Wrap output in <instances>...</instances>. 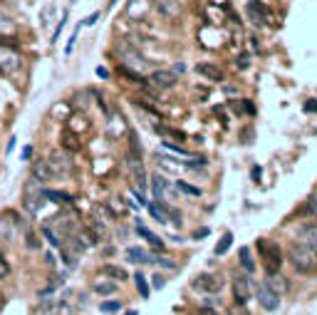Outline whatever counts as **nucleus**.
I'll return each instance as SVG.
<instances>
[{
  "label": "nucleus",
  "mask_w": 317,
  "mask_h": 315,
  "mask_svg": "<svg viewBox=\"0 0 317 315\" xmlns=\"http://www.w3.org/2000/svg\"><path fill=\"white\" fill-rule=\"evenodd\" d=\"M288 260H290V266H292L300 276H310V273H315V271H317V253L310 248V246H305L302 241L290 243Z\"/></svg>",
  "instance_id": "obj_1"
},
{
  "label": "nucleus",
  "mask_w": 317,
  "mask_h": 315,
  "mask_svg": "<svg viewBox=\"0 0 317 315\" xmlns=\"http://www.w3.org/2000/svg\"><path fill=\"white\" fill-rule=\"evenodd\" d=\"M258 251H260V258H263V266H265V273H268V276L280 273L283 260H285V258H283V251H280V246H278V243H270V241H265V238H260Z\"/></svg>",
  "instance_id": "obj_2"
},
{
  "label": "nucleus",
  "mask_w": 317,
  "mask_h": 315,
  "mask_svg": "<svg viewBox=\"0 0 317 315\" xmlns=\"http://www.w3.org/2000/svg\"><path fill=\"white\" fill-rule=\"evenodd\" d=\"M116 52H119V58H121V65L129 67V70H146V67H149V60H146L137 47H132L129 42H119V45H116Z\"/></svg>",
  "instance_id": "obj_3"
},
{
  "label": "nucleus",
  "mask_w": 317,
  "mask_h": 315,
  "mask_svg": "<svg viewBox=\"0 0 317 315\" xmlns=\"http://www.w3.org/2000/svg\"><path fill=\"white\" fill-rule=\"evenodd\" d=\"M256 298H258L260 308L268 310V313H275V310L280 308V293H275L268 283H260V286L256 288Z\"/></svg>",
  "instance_id": "obj_4"
},
{
  "label": "nucleus",
  "mask_w": 317,
  "mask_h": 315,
  "mask_svg": "<svg viewBox=\"0 0 317 315\" xmlns=\"http://www.w3.org/2000/svg\"><path fill=\"white\" fill-rule=\"evenodd\" d=\"M47 164H50V169H52V174H55V179L62 176V174H70L72 169H75L70 154H65V151H55V154L47 159Z\"/></svg>",
  "instance_id": "obj_5"
},
{
  "label": "nucleus",
  "mask_w": 317,
  "mask_h": 315,
  "mask_svg": "<svg viewBox=\"0 0 317 315\" xmlns=\"http://www.w3.org/2000/svg\"><path fill=\"white\" fill-rule=\"evenodd\" d=\"M221 286H223V281L216 278V276H211V273H201V276H196L191 281V288L201 290V293H216V290H221Z\"/></svg>",
  "instance_id": "obj_6"
},
{
  "label": "nucleus",
  "mask_w": 317,
  "mask_h": 315,
  "mask_svg": "<svg viewBox=\"0 0 317 315\" xmlns=\"http://www.w3.org/2000/svg\"><path fill=\"white\" fill-rule=\"evenodd\" d=\"M233 298L238 305H245L250 300V278L248 276H235L233 278Z\"/></svg>",
  "instance_id": "obj_7"
},
{
  "label": "nucleus",
  "mask_w": 317,
  "mask_h": 315,
  "mask_svg": "<svg viewBox=\"0 0 317 315\" xmlns=\"http://www.w3.org/2000/svg\"><path fill=\"white\" fill-rule=\"evenodd\" d=\"M18 229H20V221L15 219L13 211H8L5 216H0V238L13 241V238L18 236Z\"/></svg>",
  "instance_id": "obj_8"
},
{
  "label": "nucleus",
  "mask_w": 317,
  "mask_h": 315,
  "mask_svg": "<svg viewBox=\"0 0 317 315\" xmlns=\"http://www.w3.org/2000/svg\"><path fill=\"white\" fill-rule=\"evenodd\" d=\"M297 241H302L305 246H310L317 253V224H302L297 231Z\"/></svg>",
  "instance_id": "obj_9"
},
{
  "label": "nucleus",
  "mask_w": 317,
  "mask_h": 315,
  "mask_svg": "<svg viewBox=\"0 0 317 315\" xmlns=\"http://www.w3.org/2000/svg\"><path fill=\"white\" fill-rule=\"evenodd\" d=\"M32 179L35 181H52L55 179V174H52V169H50V164H47V159H40V162H35L32 164Z\"/></svg>",
  "instance_id": "obj_10"
},
{
  "label": "nucleus",
  "mask_w": 317,
  "mask_h": 315,
  "mask_svg": "<svg viewBox=\"0 0 317 315\" xmlns=\"http://www.w3.org/2000/svg\"><path fill=\"white\" fill-rule=\"evenodd\" d=\"M151 82L159 87V89H171L176 85V75L173 72H166V70H156L151 72Z\"/></svg>",
  "instance_id": "obj_11"
},
{
  "label": "nucleus",
  "mask_w": 317,
  "mask_h": 315,
  "mask_svg": "<svg viewBox=\"0 0 317 315\" xmlns=\"http://www.w3.org/2000/svg\"><path fill=\"white\" fill-rule=\"evenodd\" d=\"M129 169H132V176H134V181H137V186L144 191V186H146V172H144V167H142V159H134V156H129Z\"/></svg>",
  "instance_id": "obj_12"
},
{
  "label": "nucleus",
  "mask_w": 317,
  "mask_h": 315,
  "mask_svg": "<svg viewBox=\"0 0 317 315\" xmlns=\"http://www.w3.org/2000/svg\"><path fill=\"white\" fill-rule=\"evenodd\" d=\"M248 15H250V20H253L256 25H260V23L265 20V15H268V8H265L263 3H258V0H250V3H248Z\"/></svg>",
  "instance_id": "obj_13"
},
{
  "label": "nucleus",
  "mask_w": 317,
  "mask_h": 315,
  "mask_svg": "<svg viewBox=\"0 0 317 315\" xmlns=\"http://www.w3.org/2000/svg\"><path fill=\"white\" fill-rule=\"evenodd\" d=\"M196 72L203 75V77H208V80H213V82H221V80H223V72H221L216 65H208V62H201V65L196 67Z\"/></svg>",
  "instance_id": "obj_14"
},
{
  "label": "nucleus",
  "mask_w": 317,
  "mask_h": 315,
  "mask_svg": "<svg viewBox=\"0 0 317 315\" xmlns=\"http://www.w3.org/2000/svg\"><path fill=\"white\" fill-rule=\"evenodd\" d=\"M238 263H240V268H243L245 273H256V260H253V253H250L248 246L240 248V253H238Z\"/></svg>",
  "instance_id": "obj_15"
},
{
  "label": "nucleus",
  "mask_w": 317,
  "mask_h": 315,
  "mask_svg": "<svg viewBox=\"0 0 317 315\" xmlns=\"http://www.w3.org/2000/svg\"><path fill=\"white\" fill-rule=\"evenodd\" d=\"M102 276H107V278H112V281H126V271H124L121 266H114V263L102 266Z\"/></svg>",
  "instance_id": "obj_16"
},
{
  "label": "nucleus",
  "mask_w": 317,
  "mask_h": 315,
  "mask_svg": "<svg viewBox=\"0 0 317 315\" xmlns=\"http://www.w3.org/2000/svg\"><path fill=\"white\" fill-rule=\"evenodd\" d=\"M149 211H151V216H154L159 224H166V221H169V206H166V203H151Z\"/></svg>",
  "instance_id": "obj_17"
},
{
  "label": "nucleus",
  "mask_w": 317,
  "mask_h": 315,
  "mask_svg": "<svg viewBox=\"0 0 317 315\" xmlns=\"http://www.w3.org/2000/svg\"><path fill=\"white\" fill-rule=\"evenodd\" d=\"M156 5H159V10H161L166 18H176V15H178V8H181L178 0H159Z\"/></svg>",
  "instance_id": "obj_18"
},
{
  "label": "nucleus",
  "mask_w": 317,
  "mask_h": 315,
  "mask_svg": "<svg viewBox=\"0 0 317 315\" xmlns=\"http://www.w3.org/2000/svg\"><path fill=\"white\" fill-rule=\"evenodd\" d=\"M126 258L132 260V263H149L151 258L146 253L144 248H139V246H132V248H126Z\"/></svg>",
  "instance_id": "obj_19"
},
{
  "label": "nucleus",
  "mask_w": 317,
  "mask_h": 315,
  "mask_svg": "<svg viewBox=\"0 0 317 315\" xmlns=\"http://www.w3.org/2000/svg\"><path fill=\"white\" fill-rule=\"evenodd\" d=\"M268 286L273 288L275 293H280V295H283V293L290 288V283L283 278V276H280V273H275V276H268Z\"/></svg>",
  "instance_id": "obj_20"
},
{
  "label": "nucleus",
  "mask_w": 317,
  "mask_h": 315,
  "mask_svg": "<svg viewBox=\"0 0 317 315\" xmlns=\"http://www.w3.org/2000/svg\"><path fill=\"white\" fill-rule=\"evenodd\" d=\"M42 196L50 201H55V203H70L72 196L70 194H65V191H52V189H47V191H42Z\"/></svg>",
  "instance_id": "obj_21"
},
{
  "label": "nucleus",
  "mask_w": 317,
  "mask_h": 315,
  "mask_svg": "<svg viewBox=\"0 0 317 315\" xmlns=\"http://www.w3.org/2000/svg\"><path fill=\"white\" fill-rule=\"evenodd\" d=\"M134 281H137V290H139L142 300H146V298H149V293H151V288H149V283H146V276H144V273H137V276H134Z\"/></svg>",
  "instance_id": "obj_22"
},
{
  "label": "nucleus",
  "mask_w": 317,
  "mask_h": 315,
  "mask_svg": "<svg viewBox=\"0 0 317 315\" xmlns=\"http://www.w3.org/2000/svg\"><path fill=\"white\" fill-rule=\"evenodd\" d=\"M231 243H233V233H226V236H223V238H221V241L216 243L213 253H216V256H223V253H226V251L231 248Z\"/></svg>",
  "instance_id": "obj_23"
},
{
  "label": "nucleus",
  "mask_w": 317,
  "mask_h": 315,
  "mask_svg": "<svg viewBox=\"0 0 317 315\" xmlns=\"http://www.w3.org/2000/svg\"><path fill=\"white\" fill-rule=\"evenodd\" d=\"M137 233H139L142 238H146V241H149L151 246H156V248H164V243H161V241H159V238H156V236H154L151 231L146 229V226H137Z\"/></svg>",
  "instance_id": "obj_24"
},
{
  "label": "nucleus",
  "mask_w": 317,
  "mask_h": 315,
  "mask_svg": "<svg viewBox=\"0 0 317 315\" xmlns=\"http://www.w3.org/2000/svg\"><path fill=\"white\" fill-rule=\"evenodd\" d=\"M129 149H132V151H129V156H134V159H142V146H139V137H137L134 132L129 134Z\"/></svg>",
  "instance_id": "obj_25"
},
{
  "label": "nucleus",
  "mask_w": 317,
  "mask_h": 315,
  "mask_svg": "<svg viewBox=\"0 0 317 315\" xmlns=\"http://www.w3.org/2000/svg\"><path fill=\"white\" fill-rule=\"evenodd\" d=\"M159 134H164V137H173V139H186V134L183 132H178V129H171V127H159Z\"/></svg>",
  "instance_id": "obj_26"
},
{
  "label": "nucleus",
  "mask_w": 317,
  "mask_h": 315,
  "mask_svg": "<svg viewBox=\"0 0 317 315\" xmlns=\"http://www.w3.org/2000/svg\"><path fill=\"white\" fill-rule=\"evenodd\" d=\"M151 186H154V196H161L164 189H166V181L161 176H151Z\"/></svg>",
  "instance_id": "obj_27"
},
{
  "label": "nucleus",
  "mask_w": 317,
  "mask_h": 315,
  "mask_svg": "<svg viewBox=\"0 0 317 315\" xmlns=\"http://www.w3.org/2000/svg\"><path fill=\"white\" fill-rule=\"evenodd\" d=\"M94 290L102 293V295H112L116 290V283H94Z\"/></svg>",
  "instance_id": "obj_28"
},
{
  "label": "nucleus",
  "mask_w": 317,
  "mask_h": 315,
  "mask_svg": "<svg viewBox=\"0 0 317 315\" xmlns=\"http://www.w3.org/2000/svg\"><path fill=\"white\" fill-rule=\"evenodd\" d=\"M183 194H191V196H201V189H196V186H191V184H183V181H178L176 184Z\"/></svg>",
  "instance_id": "obj_29"
},
{
  "label": "nucleus",
  "mask_w": 317,
  "mask_h": 315,
  "mask_svg": "<svg viewBox=\"0 0 317 315\" xmlns=\"http://www.w3.org/2000/svg\"><path fill=\"white\" fill-rule=\"evenodd\" d=\"M169 219H171L173 226H181V224H183V216H181V211H178V208H173V206H169Z\"/></svg>",
  "instance_id": "obj_30"
},
{
  "label": "nucleus",
  "mask_w": 317,
  "mask_h": 315,
  "mask_svg": "<svg viewBox=\"0 0 317 315\" xmlns=\"http://www.w3.org/2000/svg\"><path fill=\"white\" fill-rule=\"evenodd\" d=\"M99 308H102V313H116L121 308V303L119 300H109V303H102Z\"/></svg>",
  "instance_id": "obj_31"
},
{
  "label": "nucleus",
  "mask_w": 317,
  "mask_h": 315,
  "mask_svg": "<svg viewBox=\"0 0 317 315\" xmlns=\"http://www.w3.org/2000/svg\"><path fill=\"white\" fill-rule=\"evenodd\" d=\"M307 211H310V214L317 219V191L310 196V199H307Z\"/></svg>",
  "instance_id": "obj_32"
},
{
  "label": "nucleus",
  "mask_w": 317,
  "mask_h": 315,
  "mask_svg": "<svg viewBox=\"0 0 317 315\" xmlns=\"http://www.w3.org/2000/svg\"><path fill=\"white\" fill-rule=\"evenodd\" d=\"M65 146L75 151V149H80V142H75V134H65Z\"/></svg>",
  "instance_id": "obj_33"
},
{
  "label": "nucleus",
  "mask_w": 317,
  "mask_h": 315,
  "mask_svg": "<svg viewBox=\"0 0 317 315\" xmlns=\"http://www.w3.org/2000/svg\"><path fill=\"white\" fill-rule=\"evenodd\" d=\"M67 127H70V129H75V132H80V124H77L75 119H70V122H67ZM82 127L89 129V119H87V117H85V122H82Z\"/></svg>",
  "instance_id": "obj_34"
},
{
  "label": "nucleus",
  "mask_w": 317,
  "mask_h": 315,
  "mask_svg": "<svg viewBox=\"0 0 317 315\" xmlns=\"http://www.w3.org/2000/svg\"><path fill=\"white\" fill-rule=\"evenodd\" d=\"M8 273H10V266H8V260H5V258L0 256V278H5Z\"/></svg>",
  "instance_id": "obj_35"
},
{
  "label": "nucleus",
  "mask_w": 317,
  "mask_h": 315,
  "mask_svg": "<svg viewBox=\"0 0 317 315\" xmlns=\"http://www.w3.org/2000/svg\"><path fill=\"white\" fill-rule=\"evenodd\" d=\"M248 65H250V62H248V55H240V58H238V62H235V67H238V70H245Z\"/></svg>",
  "instance_id": "obj_36"
},
{
  "label": "nucleus",
  "mask_w": 317,
  "mask_h": 315,
  "mask_svg": "<svg viewBox=\"0 0 317 315\" xmlns=\"http://www.w3.org/2000/svg\"><path fill=\"white\" fill-rule=\"evenodd\" d=\"M45 238H47V241H50L52 246H59V238H55V233H52L50 229H45Z\"/></svg>",
  "instance_id": "obj_37"
},
{
  "label": "nucleus",
  "mask_w": 317,
  "mask_h": 315,
  "mask_svg": "<svg viewBox=\"0 0 317 315\" xmlns=\"http://www.w3.org/2000/svg\"><path fill=\"white\" fill-rule=\"evenodd\" d=\"M164 286H166L164 276H154V288H164Z\"/></svg>",
  "instance_id": "obj_38"
},
{
  "label": "nucleus",
  "mask_w": 317,
  "mask_h": 315,
  "mask_svg": "<svg viewBox=\"0 0 317 315\" xmlns=\"http://www.w3.org/2000/svg\"><path fill=\"white\" fill-rule=\"evenodd\" d=\"M208 233H211L208 229H201V231H196V233H194V238H196V241H201L203 236H208Z\"/></svg>",
  "instance_id": "obj_39"
},
{
  "label": "nucleus",
  "mask_w": 317,
  "mask_h": 315,
  "mask_svg": "<svg viewBox=\"0 0 317 315\" xmlns=\"http://www.w3.org/2000/svg\"><path fill=\"white\" fill-rule=\"evenodd\" d=\"M97 20H99V15H97V13H92V15H89V18L85 20V25H94Z\"/></svg>",
  "instance_id": "obj_40"
},
{
  "label": "nucleus",
  "mask_w": 317,
  "mask_h": 315,
  "mask_svg": "<svg viewBox=\"0 0 317 315\" xmlns=\"http://www.w3.org/2000/svg\"><path fill=\"white\" fill-rule=\"evenodd\" d=\"M305 112H317V102H305Z\"/></svg>",
  "instance_id": "obj_41"
},
{
  "label": "nucleus",
  "mask_w": 317,
  "mask_h": 315,
  "mask_svg": "<svg viewBox=\"0 0 317 315\" xmlns=\"http://www.w3.org/2000/svg\"><path fill=\"white\" fill-rule=\"evenodd\" d=\"M199 315H218V313H216V310H211V308H201Z\"/></svg>",
  "instance_id": "obj_42"
},
{
  "label": "nucleus",
  "mask_w": 317,
  "mask_h": 315,
  "mask_svg": "<svg viewBox=\"0 0 317 315\" xmlns=\"http://www.w3.org/2000/svg\"><path fill=\"white\" fill-rule=\"evenodd\" d=\"M253 181H260V167H253Z\"/></svg>",
  "instance_id": "obj_43"
},
{
  "label": "nucleus",
  "mask_w": 317,
  "mask_h": 315,
  "mask_svg": "<svg viewBox=\"0 0 317 315\" xmlns=\"http://www.w3.org/2000/svg\"><path fill=\"white\" fill-rule=\"evenodd\" d=\"M173 70H176V72H183V70H186V65H183V62H176V65H173Z\"/></svg>",
  "instance_id": "obj_44"
},
{
  "label": "nucleus",
  "mask_w": 317,
  "mask_h": 315,
  "mask_svg": "<svg viewBox=\"0 0 317 315\" xmlns=\"http://www.w3.org/2000/svg\"><path fill=\"white\" fill-rule=\"evenodd\" d=\"M97 75H99V77H109V72H107L104 67H97Z\"/></svg>",
  "instance_id": "obj_45"
},
{
  "label": "nucleus",
  "mask_w": 317,
  "mask_h": 315,
  "mask_svg": "<svg viewBox=\"0 0 317 315\" xmlns=\"http://www.w3.org/2000/svg\"><path fill=\"white\" fill-rule=\"evenodd\" d=\"M30 154H32V146H25L23 149V159H30Z\"/></svg>",
  "instance_id": "obj_46"
},
{
  "label": "nucleus",
  "mask_w": 317,
  "mask_h": 315,
  "mask_svg": "<svg viewBox=\"0 0 317 315\" xmlns=\"http://www.w3.org/2000/svg\"><path fill=\"white\" fill-rule=\"evenodd\" d=\"M124 315H137V313H134V310H132V313H124Z\"/></svg>",
  "instance_id": "obj_47"
},
{
  "label": "nucleus",
  "mask_w": 317,
  "mask_h": 315,
  "mask_svg": "<svg viewBox=\"0 0 317 315\" xmlns=\"http://www.w3.org/2000/svg\"><path fill=\"white\" fill-rule=\"evenodd\" d=\"M0 75H3V67H0Z\"/></svg>",
  "instance_id": "obj_48"
},
{
  "label": "nucleus",
  "mask_w": 317,
  "mask_h": 315,
  "mask_svg": "<svg viewBox=\"0 0 317 315\" xmlns=\"http://www.w3.org/2000/svg\"><path fill=\"white\" fill-rule=\"evenodd\" d=\"M72 3H77V0H72Z\"/></svg>",
  "instance_id": "obj_49"
}]
</instances>
